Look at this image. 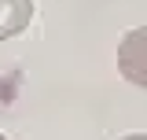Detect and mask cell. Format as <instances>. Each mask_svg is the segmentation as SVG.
Listing matches in <instances>:
<instances>
[{
	"label": "cell",
	"instance_id": "277c9868",
	"mask_svg": "<svg viewBox=\"0 0 147 140\" xmlns=\"http://www.w3.org/2000/svg\"><path fill=\"white\" fill-rule=\"evenodd\" d=\"M0 140H7V137H4V133H0Z\"/></svg>",
	"mask_w": 147,
	"mask_h": 140
},
{
	"label": "cell",
	"instance_id": "7a4b0ae2",
	"mask_svg": "<svg viewBox=\"0 0 147 140\" xmlns=\"http://www.w3.org/2000/svg\"><path fill=\"white\" fill-rule=\"evenodd\" d=\"M33 18V0H0V41L18 37Z\"/></svg>",
	"mask_w": 147,
	"mask_h": 140
},
{
	"label": "cell",
	"instance_id": "6da1fadb",
	"mask_svg": "<svg viewBox=\"0 0 147 140\" xmlns=\"http://www.w3.org/2000/svg\"><path fill=\"white\" fill-rule=\"evenodd\" d=\"M118 70L132 85L147 88V26H136L118 44Z\"/></svg>",
	"mask_w": 147,
	"mask_h": 140
},
{
	"label": "cell",
	"instance_id": "3957f363",
	"mask_svg": "<svg viewBox=\"0 0 147 140\" xmlns=\"http://www.w3.org/2000/svg\"><path fill=\"white\" fill-rule=\"evenodd\" d=\"M121 140H147V133H132V137H121Z\"/></svg>",
	"mask_w": 147,
	"mask_h": 140
}]
</instances>
